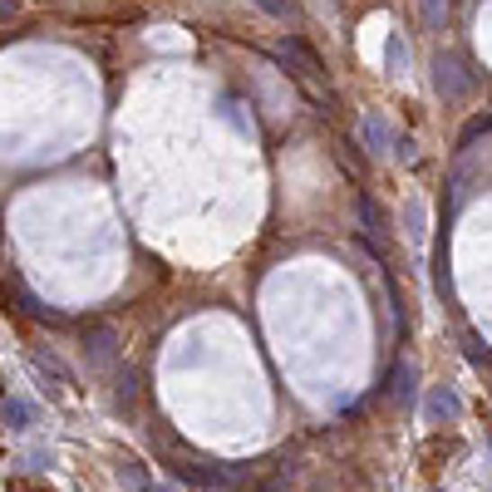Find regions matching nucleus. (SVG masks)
<instances>
[{"label": "nucleus", "instance_id": "6", "mask_svg": "<svg viewBox=\"0 0 492 492\" xmlns=\"http://www.w3.org/2000/svg\"><path fill=\"white\" fill-rule=\"evenodd\" d=\"M443 10H448V0H424V25L438 30L443 25Z\"/></svg>", "mask_w": 492, "mask_h": 492}, {"label": "nucleus", "instance_id": "4", "mask_svg": "<svg viewBox=\"0 0 492 492\" xmlns=\"http://www.w3.org/2000/svg\"><path fill=\"white\" fill-rule=\"evenodd\" d=\"M360 212H364V222H370V242L380 246V242H384V232H389V227H384L380 202H374V197H364V202H360Z\"/></svg>", "mask_w": 492, "mask_h": 492}, {"label": "nucleus", "instance_id": "9", "mask_svg": "<svg viewBox=\"0 0 492 492\" xmlns=\"http://www.w3.org/2000/svg\"><path fill=\"white\" fill-rule=\"evenodd\" d=\"M119 473H123V478H129V483H143V468H139V463H133V458H129V463H123V468H119Z\"/></svg>", "mask_w": 492, "mask_h": 492}, {"label": "nucleus", "instance_id": "1", "mask_svg": "<svg viewBox=\"0 0 492 492\" xmlns=\"http://www.w3.org/2000/svg\"><path fill=\"white\" fill-rule=\"evenodd\" d=\"M434 84H438V94H443V99H458V94L468 89V75H463V65H458L453 55H438L434 59Z\"/></svg>", "mask_w": 492, "mask_h": 492}, {"label": "nucleus", "instance_id": "8", "mask_svg": "<svg viewBox=\"0 0 492 492\" xmlns=\"http://www.w3.org/2000/svg\"><path fill=\"white\" fill-rule=\"evenodd\" d=\"M492 129V119H478V123H468V133H463V143H473L478 133H488Z\"/></svg>", "mask_w": 492, "mask_h": 492}, {"label": "nucleus", "instance_id": "11", "mask_svg": "<svg viewBox=\"0 0 492 492\" xmlns=\"http://www.w3.org/2000/svg\"><path fill=\"white\" fill-rule=\"evenodd\" d=\"M0 404H5V394H0Z\"/></svg>", "mask_w": 492, "mask_h": 492}, {"label": "nucleus", "instance_id": "3", "mask_svg": "<svg viewBox=\"0 0 492 492\" xmlns=\"http://www.w3.org/2000/svg\"><path fill=\"white\" fill-rule=\"evenodd\" d=\"M424 418H428V424H453V418H458V394L438 384V389L428 394V404H424Z\"/></svg>", "mask_w": 492, "mask_h": 492}, {"label": "nucleus", "instance_id": "2", "mask_svg": "<svg viewBox=\"0 0 492 492\" xmlns=\"http://www.w3.org/2000/svg\"><path fill=\"white\" fill-rule=\"evenodd\" d=\"M89 360L94 364H113V354H119V330L113 326H89Z\"/></svg>", "mask_w": 492, "mask_h": 492}, {"label": "nucleus", "instance_id": "7", "mask_svg": "<svg viewBox=\"0 0 492 492\" xmlns=\"http://www.w3.org/2000/svg\"><path fill=\"white\" fill-rule=\"evenodd\" d=\"M256 5L266 10V15H281V20H286L291 10H296V5H291V0H256Z\"/></svg>", "mask_w": 492, "mask_h": 492}, {"label": "nucleus", "instance_id": "10", "mask_svg": "<svg viewBox=\"0 0 492 492\" xmlns=\"http://www.w3.org/2000/svg\"><path fill=\"white\" fill-rule=\"evenodd\" d=\"M143 492H173V488H143Z\"/></svg>", "mask_w": 492, "mask_h": 492}, {"label": "nucleus", "instance_id": "5", "mask_svg": "<svg viewBox=\"0 0 492 492\" xmlns=\"http://www.w3.org/2000/svg\"><path fill=\"white\" fill-rule=\"evenodd\" d=\"M0 414H5V424H10V428H30V418H35V414H30V404H20V399L0 404Z\"/></svg>", "mask_w": 492, "mask_h": 492}]
</instances>
